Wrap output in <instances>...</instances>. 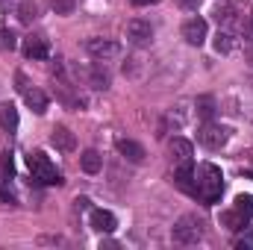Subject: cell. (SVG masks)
Wrapping results in <instances>:
<instances>
[{
	"mask_svg": "<svg viewBox=\"0 0 253 250\" xmlns=\"http://www.w3.org/2000/svg\"><path fill=\"white\" fill-rule=\"evenodd\" d=\"M212 47H215V53H230L233 50V36L230 33H224V30H218V36H215V42H212Z\"/></svg>",
	"mask_w": 253,
	"mask_h": 250,
	"instance_id": "d6986e66",
	"label": "cell"
},
{
	"mask_svg": "<svg viewBox=\"0 0 253 250\" xmlns=\"http://www.w3.org/2000/svg\"><path fill=\"white\" fill-rule=\"evenodd\" d=\"M251 65H253V50H251Z\"/></svg>",
	"mask_w": 253,
	"mask_h": 250,
	"instance_id": "1f68e13d",
	"label": "cell"
},
{
	"mask_svg": "<svg viewBox=\"0 0 253 250\" xmlns=\"http://www.w3.org/2000/svg\"><path fill=\"white\" fill-rule=\"evenodd\" d=\"M115 147H118V153L124 156L126 162H132V165H141V162H144V156H147V153H144V147H141L138 141H132V138H118V141H115Z\"/></svg>",
	"mask_w": 253,
	"mask_h": 250,
	"instance_id": "30bf717a",
	"label": "cell"
},
{
	"mask_svg": "<svg viewBox=\"0 0 253 250\" xmlns=\"http://www.w3.org/2000/svg\"><path fill=\"white\" fill-rule=\"evenodd\" d=\"M126 42L135 44V47H147V44L153 42V27H150L147 21H141V18L129 21V24H126Z\"/></svg>",
	"mask_w": 253,
	"mask_h": 250,
	"instance_id": "5b68a950",
	"label": "cell"
},
{
	"mask_svg": "<svg viewBox=\"0 0 253 250\" xmlns=\"http://www.w3.org/2000/svg\"><path fill=\"white\" fill-rule=\"evenodd\" d=\"M171 239H174L177 245H197V242L203 239V221L194 218V215H183V218L174 224Z\"/></svg>",
	"mask_w": 253,
	"mask_h": 250,
	"instance_id": "3957f363",
	"label": "cell"
},
{
	"mask_svg": "<svg viewBox=\"0 0 253 250\" xmlns=\"http://www.w3.org/2000/svg\"><path fill=\"white\" fill-rule=\"evenodd\" d=\"M0 47L3 50H15L18 47V36L12 30H0Z\"/></svg>",
	"mask_w": 253,
	"mask_h": 250,
	"instance_id": "7402d4cb",
	"label": "cell"
},
{
	"mask_svg": "<svg viewBox=\"0 0 253 250\" xmlns=\"http://www.w3.org/2000/svg\"><path fill=\"white\" fill-rule=\"evenodd\" d=\"M88 224H91V230H97V233H103V236L115 233V227H118L115 215H112V212H106V209H91Z\"/></svg>",
	"mask_w": 253,
	"mask_h": 250,
	"instance_id": "ba28073f",
	"label": "cell"
},
{
	"mask_svg": "<svg viewBox=\"0 0 253 250\" xmlns=\"http://www.w3.org/2000/svg\"><path fill=\"white\" fill-rule=\"evenodd\" d=\"M218 221H221V227H227V230H233V233L248 227V218H245L239 209H227V212H221V218H218Z\"/></svg>",
	"mask_w": 253,
	"mask_h": 250,
	"instance_id": "2e32d148",
	"label": "cell"
},
{
	"mask_svg": "<svg viewBox=\"0 0 253 250\" xmlns=\"http://www.w3.org/2000/svg\"><path fill=\"white\" fill-rule=\"evenodd\" d=\"M248 36L253 39V15H251V24H248Z\"/></svg>",
	"mask_w": 253,
	"mask_h": 250,
	"instance_id": "f546056e",
	"label": "cell"
},
{
	"mask_svg": "<svg viewBox=\"0 0 253 250\" xmlns=\"http://www.w3.org/2000/svg\"><path fill=\"white\" fill-rule=\"evenodd\" d=\"M74 203H77V209H88V203H91V200H88V197H77Z\"/></svg>",
	"mask_w": 253,
	"mask_h": 250,
	"instance_id": "83f0119b",
	"label": "cell"
},
{
	"mask_svg": "<svg viewBox=\"0 0 253 250\" xmlns=\"http://www.w3.org/2000/svg\"><path fill=\"white\" fill-rule=\"evenodd\" d=\"M227 129L221 124H203L197 129V141L203 144V147H209V150H221L224 144H227Z\"/></svg>",
	"mask_w": 253,
	"mask_h": 250,
	"instance_id": "277c9868",
	"label": "cell"
},
{
	"mask_svg": "<svg viewBox=\"0 0 253 250\" xmlns=\"http://www.w3.org/2000/svg\"><path fill=\"white\" fill-rule=\"evenodd\" d=\"M109 83H112L109 71L103 68V62H100V59H97V62L88 68V85H91V88H97V91H106V88H109Z\"/></svg>",
	"mask_w": 253,
	"mask_h": 250,
	"instance_id": "5bb4252c",
	"label": "cell"
},
{
	"mask_svg": "<svg viewBox=\"0 0 253 250\" xmlns=\"http://www.w3.org/2000/svg\"><path fill=\"white\" fill-rule=\"evenodd\" d=\"M236 209H239L245 218H253V194H239V197H236Z\"/></svg>",
	"mask_w": 253,
	"mask_h": 250,
	"instance_id": "ffe728a7",
	"label": "cell"
},
{
	"mask_svg": "<svg viewBox=\"0 0 253 250\" xmlns=\"http://www.w3.org/2000/svg\"><path fill=\"white\" fill-rule=\"evenodd\" d=\"M24 100H27V106H30L36 115H44V112H47V94H44L42 88H33V85H30V88L24 91Z\"/></svg>",
	"mask_w": 253,
	"mask_h": 250,
	"instance_id": "9a60e30c",
	"label": "cell"
},
{
	"mask_svg": "<svg viewBox=\"0 0 253 250\" xmlns=\"http://www.w3.org/2000/svg\"><path fill=\"white\" fill-rule=\"evenodd\" d=\"M174 186L180 188V191H186V194H197V186H194V168H191V162H183L177 171H174Z\"/></svg>",
	"mask_w": 253,
	"mask_h": 250,
	"instance_id": "8fae6325",
	"label": "cell"
},
{
	"mask_svg": "<svg viewBox=\"0 0 253 250\" xmlns=\"http://www.w3.org/2000/svg\"><path fill=\"white\" fill-rule=\"evenodd\" d=\"M50 144H53L56 150L71 153V150L77 147V138H74V132H71L68 126H53V132H50Z\"/></svg>",
	"mask_w": 253,
	"mask_h": 250,
	"instance_id": "4fadbf2b",
	"label": "cell"
},
{
	"mask_svg": "<svg viewBox=\"0 0 253 250\" xmlns=\"http://www.w3.org/2000/svg\"><path fill=\"white\" fill-rule=\"evenodd\" d=\"M168 153H171V159H174L177 165H183V162H191V153H194V147H191L189 138H183V135H174V138L168 141Z\"/></svg>",
	"mask_w": 253,
	"mask_h": 250,
	"instance_id": "9c48e42d",
	"label": "cell"
},
{
	"mask_svg": "<svg viewBox=\"0 0 253 250\" xmlns=\"http://www.w3.org/2000/svg\"><path fill=\"white\" fill-rule=\"evenodd\" d=\"M177 3H180L183 9H197V6H200V0H177Z\"/></svg>",
	"mask_w": 253,
	"mask_h": 250,
	"instance_id": "484cf974",
	"label": "cell"
},
{
	"mask_svg": "<svg viewBox=\"0 0 253 250\" xmlns=\"http://www.w3.org/2000/svg\"><path fill=\"white\" fill-rule=\"evenodd\" d=\"M18 18H21L24 24H30V21L36 18V3H30V0H24V3L18 6Z\"/></svg>",
	"mask_w": 253,
	"mask_h": 250,
	"instance_id": "44dd1931",
	"label": "cell"
},
{
	"mask_svg": "<svg viewBox=\"0 0 253 250\" xmlns=\"http://www.w3.org/2000/svg\"><path fill=\"white\" fill-rule=\"evenodd\" d=\"M27 168H30L33 180H39V183H44V186H62L65 183L62 177H59V171L53 168V162H50L42 150H33V153L27 156Z\"/></svg>",
	"mask_w": 253,
	"mask_h": 250,
	"instance_id": "7a4b0ae2",
	"label": "cell"
},
{
	"mask_svg": "<svg viewBox=\"0 0 253 250\" xmlns=\"http://www.w3.org/2000/svg\"><path fill=\"white\" fill-rule=\"evenodd\" d=\"M80 168H83L85 174H97V171L103 168V156H100L97 150H85V153L80 156Z\"/></svg>",
	"mask_w": 253,
	"mask_h": 250,
	"instance_id": "e0dca14e",
	"label": "cell"
},
{
	"mask_svg": "<svg viewBox=\"0 0 253 250\" xmlns=\"http://www.w3.org/2000/svg\"><path fill=\"white\" fill-rule=\"evenodd\" d=\"M0 200H6V203H15V197H12V194L3 188V183H0Z\"/></svg>",
	"mask_w": 253,
	"mask_h": 250,
	"instance_id": "4316f807",
	"label": "cell"
},
{
	"mask_svg": "<svg viewBox=\"0 0 253 250\" xmlns=\"http://www.w3.org/2000/svg\"><path fill=\"white\" fill-rule=\"evenodd\" d=\"M50 6H53L56 15H71L74 6H77V0H50Z\"/></svg>",
	"mask_w": 253,
	"mask_h": 250,
	"instance_id": "603a6c76",
	"label": "cell"
},
{
	"mask_svg": "<svg viewBox=\"0 0 253 250\" xmlns=\"http://www.w3.org/2000/svg\"><path fill=\"white\" fill-rule=\"evenodd\" d=\"M206 36H209V24L203 21V18H189L186 24H183V39L189 42L191 47H200L203 42H206Z\"/></svg>",
	"mask_w": 253,
	"mask_h": 250,
	"instance_id": "8992f818",
	"label": "cell"
},
{
	"mask_svg": "<svg viewBox=\"0 0 253 250\" xmlns=\"http://www.w3.org/2000/svg\"><path fill=\"white\" fill-rule=\"evenodd\" d=\"M24 53H27V59H47V56H50L47 39H42V36H27V42H24Z\"/></svg>",
	"mask_w": 253,
	"mask_h": 250,
	"instance_id": "7c38bea8",
	"label": "cell"
},
{
	"mask_svg": "<svg viewBox=\"0 0 253 250\" xmlns=\"http://www.w3.org/2000/svg\"><path fill=\"white\" fill-rule=\"evenodd\" d=\"M132 3H135V6H153L156 0H132Z\"/></svg>",
	"mask_w": 253,
	"mask_h": 250,
	"instance_id": "f1b7e54d",
	"label": "cell"
},
{
	"mask_svg": "<svg viewBox=\"0 0 253 250\" xmlns=\"http://www.w3.org/2000/svg\"><path fill=\"white\" fill-rule=\"evenodd\" d=\"M0 126L6 132H15L18 129V109L12 103H0Z\"/></svg>",
	"mask_w": 253,
	"mask_h": 250,
	"instance_id": "ac0fdd59",
	"label": "cell"
},
{
	"mask_svg": "<svg viewBox=\"0 0 253 250\" xmlns=\"http://www.w3.org/2000/svg\"><path fill=\"white\" fill-rule=\"evenodd\" d=\"M85 50H88L94 59H100V62H106V59H112V56L121 53L118 42H112V39H88V42H85Z\"/></svg>",
	"mask_w": 253,
	"mask_h": 250,
	"instance_id": "52a82bcc",
	"label": "cell"
},
{
	"mask_svg": "<svg viewBox=\"0 0 253 250\" xmlns=\"http://www.w3.org/2000/svg\"><path fill=\"white\" fill-rule=\"evenodd\" d=\"M194 186H197V200L203 203H218L221 191H224V177H221V168L212 165V162H203L194 168Z\"/></svg>",
	"mask_w": 253,
	"mask_h": 250,
	"instance_id": "6da1fadb",
	"label": "cell"
},
{
	"mask_svg": "<svg viewBox=\"0 0 253 250\" xmlns=\"http://www.w3.org/2000/svg\"><path fill=\"white\" fill-rule=\"evenodd\" d=\"M215 21L218 24H233V9L230 6H218L215 9Z\"/></svg>",
	"mask_w": 253,
	"mask_h": 250,
	"instance_id": "d4e9b609",
	"label": "cell"
},
{
	"mask_svg": "<svg viewBox=\"0 0 253 250\" xmlns=\"http://www.w3.org/2000/svg\"><path fill=\"white\" fill-rule=\"evenodd\" d=\"M9 6V0H0V9H6Z\"/></svg>",
	"mask_w": 253,
	"mask_h": 250,
	"instance_id": "4dcf8cb0",
	"label": "cell"
},
{
	"mask_svg": "<svg viewBox=\"0 0 253 250\" xmlns=\"http://www.w3.org/2000/svg\"><path fill=\"white\" fill-rule=\"evenodd\" d=\"M212 112H215V103H212L209 97H200V100H197V115H200V118H212Z\"/></svg>",
	"mask_w": 253,
	"mask_h": 250,
	"instance_id": "cb8c5ba5",
	"label": "cell"
}]
</instances>
